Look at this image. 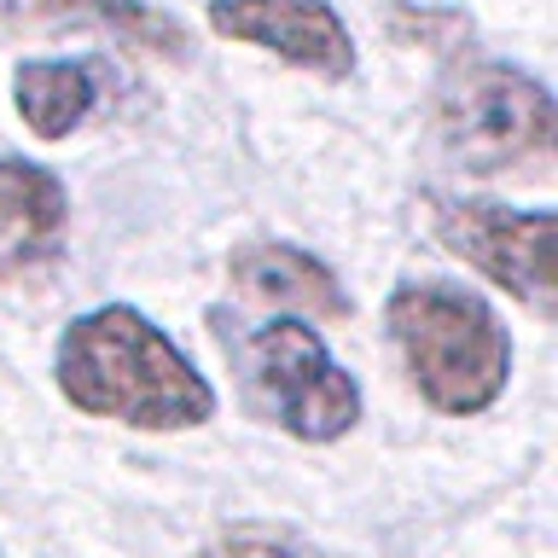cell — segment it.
Listing matches in <instances>:
<instances>
[{
    "label": "cell",
    "mask_w": 558,
    "mask_h": 558,
    "mask_svg": "<svg viewBox=\"0 0 558 558\" xmlns=\"http://www.w3.org/2000/svg\"><path fill=\"white\" fill-rule=\"evenodd\" d=\"M52 384L76 413L151 436L198 430L221 408L216 384L134 303H99L76 314L52 343Z\"/></svg>",
    "instance_id": "obj_1"
},
{
    "label": "cell",
    "mask_w": 558,
    "mask_h": 558,
    "mask_svg": "<svg viewBox=\"0 0 558 558\" xmlns=\"http://www.w3.org/2000/svg\"><path fill=\"white\" fill-rule=\"evenodd\" d=\"M384 331L413 396L448 418H477L512 384V331L453 279H401L384 296Z\"/></svg>",
    "instance_id": "obj_2"
},
{
    "label": "cell",
    "mask_w": 558,
    "mask_h": 558,
    "mask_svg": "<svg viewBox=\"0 0 558 558\" xmlns=\"http://www.w3.org/2000/svg\"><path fill=\"white\" fill-rule=\"evenodd\" d=\"M216 343L239 378V396L262 425L286 430L291 442H343L361 425V384L355 373L331 355L320 326L296 320V314H274V320H244L233 326L216 308L209 314Z\"/></svg>",
    "instance_id": "obj_3"
},
{
    "label": "cell",
    "mask_w": 558,
    "mask_h": 558,
    "mask_svg": "<svg viewBox=\"0 0 558 558\" xmlns=\"http://www.w3.org/2000/svg\"><path fill=\"white\" fill-rule=\"evenodd\" d=\"M436 140L460 174H547L558 157V111L547 82L500 59L453 64L436 87Z\"/></svg>",
    "instance_id": "obj_4"
},
{
    "label": "cell",
    "mask_w": 558,
    "mask_h": 558,
    "mask_svg": "<svg viewBox=\"0 0 558 558\" xmlns=\"http://www.w3.org/2000/svg\"><path fill=\"white\" fill-rule=\"evenodd\" d=\"M436 244L477 268L495 291L523 303L535 320L558 314V274H553V209H518L495 198H436L430 204Z\"/></svg>",
    "instance_id": "obj_5"
},
{
    "label": "cell",
    "mask_w": 558,
    "mask_h": 558,
    "mask_svg": "<svg viewBox=\"0 0 558 558\" xmlns=\"http://www.w3.org/2000/svg\"><path fill=\"white\" fill-rule=\"evenodd\" d=\"M204 24L221 41L262 47L320 82L355 76V35H349L331 0H209Z\"/></svg>",
    "instance_id": "obj_6"
},
{
    "label": "cell",
    "mask_w": 558,
    "mask_h": 558,
    "mask_svg": "<svg viewBox=\"0 0 558 558\" xmlns=\"http://www.w3.org/2000/svg\"><path fill=\"white\" fill-rule=\"evenodd\" d=\"M0 24L17 35H99L134 59L169 64H181L192 52L181 17L146 7V0H0Z\"/></svg>",
    "instance_id": "obj_7"
},
{
    "label": "cell",
    "mask_w": 558,
    "mask_h": 558,
    "mask_svg": "<svg viewBox=\"0 0 558 558\" xmlns=\"http://www.w3.org/2000/svg\"><path fill=\"white\" fill-rule=\"evenodd\" d=\"M70 198L64 181L29 157H0V279L35 286L64 262Z\"/></svg>",
    "instance_id": "obj_8"
},
{
    "label": "cell",
    "mask_w": 558,
    "mask_h": 558,
    "mask_svg": "<svg viewBox=\"0 0 558 558\" xmlns=\"http://www.w3.org/2000/svg\"><path fill=\"white\" fill-rule=\"evenodd\" d=\"M227 279L244 303H262L274 314H296V320H314V326H343L349 314V291L343 279L326 268L314 251L303 244H286V239H239L227 251Z\"/></svg>",
    "instance_id": "obj_9"
},
{
    "label": "cell",
    "mask_w": 558,
    "mask_h": 558,
    "mask_svg": "<svg viewBox=\"0 0 558 558\" xmlns=\"http://www.w3.org/2000/svg\"><path fill=\"white\" fill-rule=\"evenodd\" d=\"M105 99V64L94 59H24L12 70V105L35 140H70Z\"/></svg>",
    "instance_id": "obj_10"
},
{
    "label": "cell",
    "mask_w": 558,
    "mask_h": 558,
    "mask_svg": "<svg viewBox=\"0 0 558 558\" xmlns=\"http://www.w3.org/2000/svg\"><path fill=\"white\" fill-rule=\"evenodd\" d=\"M192 558H326V553L286 523H227Z\"/></svg>",
    "instance_id": "obj_11"
}]
</instances>
